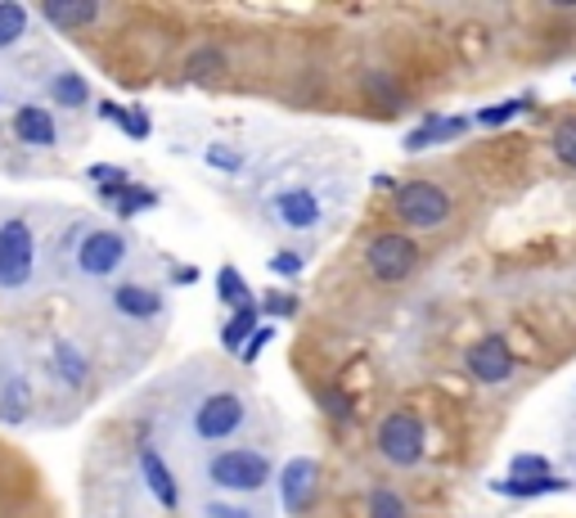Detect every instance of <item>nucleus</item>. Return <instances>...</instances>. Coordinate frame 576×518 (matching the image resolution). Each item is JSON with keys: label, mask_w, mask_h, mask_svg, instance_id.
Instances as JSON below:
<instances>
[{"label": "nucleus", "mask_w": 576, "mask_h": 518, "mask_svg": "<svg viewBox=\"0 0 576 518\" xmlns=\"http://www.w3.org/2000/svg\"><path fill=\"white\" fill-rule=\"evenodd\" d=\"M207 482L216 491H230V496H257L262 487H271L275 478V465L266 451H253V447H225L216 451L207 465H203Z\"/></svg>", "instance_id": "1"}, {"label": "nucleus", "mask_w": 576, "mask_h": 518, "mask_svg": "<svg viewBox=\"0 0 576 518\" xmlns=\"http://www.w3.org/2000/svg\"><path fill=\"white\" fill-rule=\"evenodd\" d=\"M392 213L410 231H441L455 217V203H450V194L437 180L414 176V180H401L392 189Z\"/></svg>", "instance_id": "2"}, {"label": "nucleus", "mask_w": 576, "mask_h": 518, "mask_svg": "<svg viewBox=\"0 0 576 518\" xmlns=\"http://www.w3.org/2000/svg\"><path fill=\"white\" fill-rule=\"evenodd\" d=\"M374 451L392 465V469H419L428 456V424L414 410H388L379 429H374Z\"/></svg>", "instance_id": "3"}, {"label": "nucleus", "mask_w": 576, "mask_h": 518, "mask_svg": "<svg viewBox=\"0 0 576 518\" xmlns=\"http://www.w3.org/2000/svg\"><path fill=\"white\" fill-rule=\"evenodd\" d=\"M244 420H248V401H244V392H235V388H216V392H207V397L194 405V414H189V433H194L198 442H230V438L244 429Z\"/></svg>", "instance_id": "4"}, {"label": "nucleus", "mask_w": 576, "mask_h": 518, "mask_svg": "<svg viewBox=\"0 0 576 518\" xmlns=\"http://www.w3.org/2000/svg\"><path fill=\"white\" fill-rule=\"evenodd\" d=\"M37 275V235L23 217H6L0 222V289L19 293L28 289Z\"/></svg>", "instance_id": "5"}, {"label": "nucleus", "mask_w": 576, "mask_h": 518, "mask_svg": "<svg viewBox=\"0 0 576 518\" xmlns=\"http://www.w3.org/2000/svg\"><path fill=\"white\" fill-rule=\"evenodd\" d=\"M419 266V244L406 231H379L365 244V271L374 284H406Z\"/></svg>", "instance_id": "6"}, {"label": "nucleus", "mask_w": 576, "mask_h": 518, "mask_svg": "<svg viewBox=\"0 0 576 518\" xmlns=\"http://www.w3.org/2000/svg\"><path fill=\"white\" fill-rule=\"evenodd\" d=\"M127 257H131L127 235H123V231H108V226L86 231V235L77 240V248H72V266H77V275H86V280L118 275V271L127 266Z\"/></svg>", "instance_id": "7"}, {"label": "nucleus", "mask_w": 576, "mask_h": 518, "mask_svg": "<svg viewBox=\"0 0 576 518\" xmlns=\"http://www.w3.org/2000/svg\"><path fill=\"white\" fill-rule=\"evenodd\" d=\"M465 370L482 383V388H500V383H509L514 374H518V352L509 348V339L505 334H482L469 352H465Z\"/></svg>", "instance_id": "8"}, {"label": "nucleus", "mask_w": 576, "mask_h": 518, "mask_svg": "<svg viewBox=\"0 0 576 518\" xmlns=\"http://www.w3.org/2000/svg\"><path fill=\"white\" fill-rule=\"evenodd\" d=\"M108 306L118 311L123 321L149 325V321H158L163 311H167V297H163V289H154V284H140V280H123V284H113V293H108Z\"/></svg>", "instance_id": "9"}, {"label": "nucleus", "mask_w": 576, "mask_h": 518, "mask_svg": "<svg viewBox=\"0 0 576 518\" xmlns=\"http://www.w3.org/2000/svg\"><path fill=\"white\" fill-rule=\"evenodd\" d=\"M280 478V505L289 514H306L315 505V491H320V465L311 456H293L284 469H275Z\"/></svg>", "instance_id": "10"}, {"label": "nucleus", "mask_w": 576, "mask_h": 518, "mask_svg": "<svg viewBox=\"0 0 576 518\" xmlns=\"http://www.w3.org/2000/svg\"><path fill=\"white\" fill-rule=\"evenodd\" d=\"M271 217L284 226V231H315L324 222V203L315 189L306 185H293V189H280L271 198Z\"/></svg>", "instance_id": "11"}, {"label": "nucleus", "mask_w": 576, "mask_h": 518, "mask_svg": "<svg viewBox=\"0 0 576 518\" xmlns=\"http://www.w3.org/2000/svg\"><path fill=\"white\" fill-rule=\"evenodd\" d=\"M140 478H145L149 496L158 500V509H167V514L180 509V482H176L172 465L163 460V451L154 442H140Z\"/></svg>", "instance_id": "12"}, {"label": "nucleus", "mask_w": 576, "mask_h": 518, "mask_svg": "<svg viewBox=\"0 0 576 518\" xmlns=\"http://www.w3.org/2000/svg\"><path fill=\"white\" fill-rule=\"evenodd\" d=\"M14 136H19V145L55 149L59 145V123H55L50 109H41V104H19L14 109Z\"/></svg>", "instance_id": "13"}, {"label": "nucleus", "mask_w": 576, "mask_h": 518, "mask_svg": "<svg viewBox=\"0 0 576 518\" xmlns=\"http://www.w3.org/2000/svg\"><path fill=\"white\" fill-rule=\"evenodd\" d=\"M50 374H55L64 388L81 392V388L90 383V356H86L72 339H55V343H50Z\"/></svg>", "instance_id": "14"}, {"label": "nucleus", "mask_w": 576, "mask_h": 518, "mask_svg": "<svg viewBox=\"0 0 576 518\" xmlns=\"http://www.w3.org/2000/svg\"><path fill=\"white\" fill-rule=\"evenodd\" d=\"M28 420H32V383L23 370H10L6 383H0V424L19 429Z\"/></svg>", "instance_id": "15"}, {"label": "nucleus", "mask_w": 576, "mask_h": 518, "mask_svg": "<svg viewBox=\"0 0 576 518\" xmlns=\"http://www.w3.org/2000/svg\"><path fill=\"white\" fill-rule=\"evenodd\" d=\"M41 19L64 28V32H77V28H90L104 19V6L99 0H46L41 6Z\"/></svg>", "instance_id": "16"}, {"label": "nucleus", "mask_w": 576, "mask_h": 518, "mask_svg": "<svg viewBox=\"0 0 576 518\" xmlns=\"http://www.w3.org/2000/svg\"><path fill=\"white\" fill-rule=\"evenodd\" d=\"M266 325V316H262V302H248V306H240V311H230L225 316V325H221V348L225 352H244V343L257 334Z\"/></svg>", "instance_id": "17"}, {"label": "nucleus", "mask_w": 576, "mask_h": 518, "mask_svg": "<svg viewBox=\"0 0 576 518\" xmlns=\"http://www.w3.org/2000/svg\"><path fill=\"white\" fill-rule=\"evenodd\" d=\"M459 131H469V118H441V114H428L410 136H406V154H423L441 140H455Z\"/></svg>", "instance_id": "18"}, {"label": "nucleus", "mask_w": 576, "mask_h": 518, "mask_svg": "<svg viewBox=\"0 0 576 518\" xmlns=\"http://www.w3.org/2000/svg\"><path fill=\"white\" fill-rule=\"evenodd\" d=\"M491 491H500V496H514V500H531V496H563L567 491V482L563 478H496L491 482Z\"/></svg>", "instance_id": "19"}, {"label": "nucleus", "mask_w": 576, "mask_h": 518, "mask_svg": "<svg viewBox=\"0 0 576 518\" xmlns=\"http://www.w3.org/2000/svg\"><path fill=\"white\" fill-rule=\"evenodd\" d=\"M86 180H95V189H99L104 203H118V198L136 185L127 167H113V163H90V167H86Z\"/></svg>", "instance_id": "20"}, {"label": "nucleus", "mask_w": 576, "mask_h": 518, "mask_svg": "<svg viewBox=\"0 0 576 518\" xmlns=\"http://www.w3.org/2000/svg\"><path fill=\"white\" fill-rule=\"evenodd\" d=\"M216 302H221V306H230V311H240V306L257 302L240 266H221V271H216Z\"/></svg>", "instance_id": "21"}, {"label": "nucleus", "mask_w": 576, "mask_h": 518, "mask_svg": "<svg viewBox=\"0 0 576 518\" xmlns=\"http://www.w3.org/2000/svg\"><path fill=\"white\" fill-rule=\"evenodd\" d=\"M50 99L59 109H86L90 104V81L81 72H55L50 77Z\"/></svg>", "instance_id": "22"}, {"label": "nucleus", "mask_w": 576, "mask_h": 518, "mask_svg": "<svg viewBox=\"0 0 576 518\" xmlns=\"http://www.w3.org/2000/svg\"><path fill=\"white\" fill-rule=\"evenodd\" d=\"M28 6H19V0H0V50H14L23 37H28Z\"/></svg>", "instance_id": "23"}, {"label": "nucleus", "mask_w": 576, "mask_h": 518, "mask_svg": "<svg viewBox=\"0 0 576 518\" xmlns=\"http://www.w3.org/2000/svg\"><path fill=\"white\" fill-rule=\"evenodd\" d=\"M527 95H518V99H500V104H487V109H478V127H505V123H514L518 114H527Z\"/></svg>", "instance_id": "24"}, {"label": "nucleus", "mask_w": 576, "mask_h": 518, "mask_svg": "<svg viewBox=\"0 0 576 518\" xmlns=\"http://www.w3.org/2000/svg\"><path fill=\"white\" fill-rule=\"evenodd\" d=\"M370 518H410V505H406L401 491L374 487V491H370Z\"/></svg>", "instance_id": "25"}, {"label": "nucleus", "mask_w": 576, "mask_h": 518, "mask_svg": "<svg viewBox=\"0 0 576 518\" xmlns=\"http://www.w3.org/2000/svg\"><path fill=\"white\" fill-rule=\"evenodd\" d=\"M549 149H554V158H558L563 167L576 172V118H563V123L549 131Z\"/></svg>", "instance_id": "26"}, {"label": "nucleus", "mask_w": 576, "mask_h": 518, "mask_svg": "<svg viewBox=\"0 0 576 518\" xmlns=\"http://www.w3.org/2000/svg\"><path fill=\"white\" fill-rule=\"evenodd\" d=\"M149 207H158V194L154 189H145V185H131L118 203H113V213H118L123 222H131V217H140V213H149Z\"/></svg>", "instance_id": "27"}, {"label": "nucleus", "mask_w": 576, "mask_h": 518, "mask_svg": "<svg viewBox=\"0 0 576 518\" xmlns=\"http://www.w3.org/2000/svg\"><path fill=\"white\" fill-rule=\"evenodd\" d=\"M185 72H189L194 81H203V77H216V72H225V55H221L216 46H203V50H194V55H189Z\"/></svg>", "instance_id": "28"}, {"label": "nucleus", "mask_w": 576, "mask_h": 518, "mask_svg": "<svg viewBox=\"0 0 576 518\" xmlns=\"http://www.w3.org/2000/svg\"><path fill=\"white\" fill-rule=\"evenodd\" d=\"M549 473H554L549 456H531V451H518L505 469V478H549Z\"/></svg>", "instance_id": "29"}, {"label": "nucleus", "mask_w": 576, "mask_h": 518, "mask_svg": "<svg viewBox=\"0 0 576 518\" xmlns=\"http://www.w3.org/2000/svg\"><path fill=\"white\" fill-rule=\"evenodd\" d=\"M293 311H297V297H293V293H280V289H275V293L262 297V316H266V321H289Z\"/></svg>", "instance_id": "30"}, {"label": "nucleus", "mask_w": 576, "mask_h": 518, "mask_svg": "<svg viewBox=\"0 0 576 518\" xmlns=\"http://www.w3.org/2000/svg\"><path fill=\"white\" fill-rule=\"evenodd\" d=\"M212 167H221V172H244V154H235V149H225V145H207V154H203Z\"/></svg>", "instance_id": "31"}, {"label": "nucleus", "mask_w": 576, "mask_h": 518, "mask_svg": "<svg viewBox=\"0 0 576 518\" xmlns=\"http://www.w3.org/2000/svg\"><path fill=\"white\" fill-rule=\"evenodd\" d=\"M118 127H123L131 140H149V131H154V123H149V114H145V109H127Z\"/></svg>", "instance_id": "32"}, {"label": "nucleus", "mask_w": 576, "mask_h": 518, "mask_svg": "<svg viewBox=\"0 0 576 518\" xmlns=\"http://www.w3.org/2000/svg\"><path fill=\"white\" fill-rule=\"evenodd\" d=\"M271 343H275V325H262V330H257V334H253V339L244 343L240 361H244V365H253V361H257V356H262V352H266Z\"/></svg>", "instance_id": "33"}, {"label": "nucleus", "mask_w": 576, "mask_h": 518, "mask_svg": "<svg viewBox=\"0 0 576 518\" xmlns=\"http://www.w3.org/2000/svg\"><path fill=\"white\" fill-rule=\"evenodd\" d=\"M203 518H257V514L248 505H235V500H207Z\"/></svg>", "instance_id": "34"}, {"label": "nucleus", "mask_w": 576, "mask_h": 518, "mask_svg": "<svg viewBox=\"0 0 576 518\" xmlns=\"http://www.w3.org/2000/svg\"><path fill=\"white\" fill-rule=\"evenodd\" d=\"M266 266H271V275H289V280H293V275H302V266H306V262H302V253L284 248V253H275Z\"/></svg>", "instance_id": "35"}, {"label": "nucleus", "mask_w": 576, "mask_h": 518, "mask_svg": "<svg viewBox=\"0 0 576 518\" xmlns=\"http://www.w3.org/2000/svg\"><path fill=\"white\" fill-rule=\"evenodd\" d=\"M95 114H99V118H104V123H113V127H118V123H123V114H127V109H123V104H113V99H104V104H99V109H95Z\"/></svg>", "instance_id": "36"}, {"label": "nucleus", "mask_w": 576, "mask_h": 518, "mask_svg": "<svg viewBox=\"0 0 576 518\" xmlns=\"http://www.w3.org/2000/svg\"><path fill=\"white\" fill-rule=\"evenodd\" d=\"M320 401H324V405L338 414V420H348V414H352V405H348V401H338V392H324Z\"/></svg>", "instance_id": "37"}, {"label": "nucleus", "mask_w": 576, "mask_h": 518, "mask_svg": "<svg viewBox=\"0 0 576 518\" xmlns=\"http://www.w3.org/2000/svg\"><path fill=\"white\" fill-rule=\"evenodd\" d=\"M176 280H180V284H194V280H198V271H194V266H185V271H176Z\"/></svg>", "instance_id": "38"}]
</instances>
